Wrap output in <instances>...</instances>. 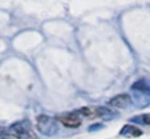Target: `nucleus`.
<instances>
[{
	"mask_svg": "<svg viewBox=\"0 0 150 139\" xmlns=\"http://www.w3.org/2000/svg\"><path fill=\"white\" fill-rule=\"evenodd\" d=\"M8 133L15 135L18 139H36V135L30 128V123L28 120H21L13 124L8 128Z\"/></svg>",
	"mask_w": 150,
	"mask_h": 139,
	"instance_id": "obj_1",
	"label": "nucleus"
},
{
	"mask_svg": "<svg viewBox=\"0 0 150 139\" xmlns=\"http://www.w3.org/2000/svg\"><path fill=\"white\" fill-rule=\"evenodd\" d=\"M36 127L43 135H54L57 132L56 119L46 114H41L36 118Z\"/></svg>",
	"mask_w": 150,
	"mask_h": 139,
	"instance_id": "obj_2",
	"label": "nucleus"
},
{
	"mask_svg": "<svg viewBox=\"0 0 150 139\" xmlns=\"http://www.w3.org/2000/svg\"><path fill=\"white\" fill-rule=\"evenodd\" d=\"M132 102V98L129 96V95H125V93H122V95H117L115 96L114 98L110 99V105L115 106V107H118V109H125L128 107Z\"/></svg>",
	"mask_w": 150,
	"mask_h": 139,
	"instance_id": "obj_3",
	"label": "nucleus"
},
{
	"mask_svg": "<svg viewBox=\"0 0 150 139\" xmlns=\"http://www.w3.org/2000/svg\"><path fill=\"white\" fill-rule=\"evenodd\" d=\"M79 113L77 112H73V113H67L64 116H61L59 117L60 121L67 126V127H77L81 125V119L79 118L77 116Z\"/></svg>",
	"mask_w": 150,
	"mask_h": 139,
	"instance_id": "obj_4",
	"label": "nucleus"
},
{
	"mask_svg": "<svg viewBox=\"0 0 150 139\" xmlns=\"http://www.w3.org/2000/svg\"><path fill=\"white\" fill-rule=\"evenodd\" d=\"M134 102L137 106H145L150 103V92L134 90Z\"/></svg>",
	"mask_w": 150,
	"mask_h": 139,
	"instance_id": "obj_5",
	"label": "nucleus"
},
{
	"mask_svg": "<svg viewBox=\"0 0 150 139\" xmlns=\"http://www.w3.org/2000/svg\"><path fill=\"white\" fill-rule=\"evenodd\" d=\"M122 135L124 137H139L142 134V131L135 126H131V125H125L121 132H120Z\"/></svg>",
	"mask_w": 150,
	"mask_h": 139,
	"instance_id": "obj_6",
	"label": "nucleus"
},
{
	"mask_svg": "<svg viewBox=\"0 0 150 139\" xmlns=\"http://www.w3.org/2000/svg\"><path fill=\"white\" fill-rule=\"evenodd\" d=\"M96 113H97V117H101L104 120H110V119H112L114 117L117 116V113L112 112L111 110H109L107 107H97L96 109Z\"/></svg>",
	"mask_w": 150,
	"mask_h": 139,
	"instance_id": "obj_7",
	"label": "nucleus"
},
{
	"mask_svg": "<svg viewBox=\"0 0 150 139\" xmlns=\"http://www.w3.org/2000/svg\"><path fill=\"white\" fill-rule=\"evenodd\" d=\"M131 121L138 123V124H143V125H148V124H150V114H142V116L132 117Z\"/></svg>",
	"mask_w": 150,
	"mask_h": 139,
	"instance_id": "obj_8",
	"label": "nucleus"
},
{
	"mask_svg": "<svg viewBox=\"0 0 150 139\" xmlns=\"http://www.w3.org/2000/svg\"><path fill=\"white\" fill-rule=\"evenodd\" d=\"M77 113H80V114H82V116H84V117H89V118H91V117H97L96 109L94 110V109H90V107H82V109H80V110L77 111Z\"/></svg>",
	"mask_w": 150,
	"mask_h": 139,
	"instance_id": "obj_9",
	"label": "nucleus"
},
{
	"mask_svg": "<svg viewBox=\"0 0 150 139\" xmlns=\"http://www.w3.org/2000/svg\"><path fill=\"white\" fill-rule=\"evenodd\" d=\"M132 90H137V91H146L150 92V86L144 82V81H138L132 85Z\"/></svg>",
	"mask_w": 150,
	"mask_h": 139,
	"instance_id": "obj_10",
	"label": "nucleus"
},
{
	"mask_svg": "<svg viewBox=\"0 0 150 139\" xmlns=\"http://www.w3.org/2000/svg\"><path fill=\"white\" fill-rule=\"evenodd\" d=\"M100 127H102V125H101V124H96V125H91V126L89 127V131H94V130H98Z\"/></svg>",
	"mask_w": 150,
	"mask_h": 139,
	"instance_id": "obj_11",
	"label": "nucleus"
},
{
	"mask_svg": "<svg viewBox=\"0 0 150 139\" xmlns=\"http://www.w3.org/2000/svg\"><path fill=\"white\" fill-rule=\"evenodd\" d=\"M4 139H5V138H4Z\"/></svg>",
	"mask_w": 150,
	"mask_h": 139,
	"instance_id": "obj_12",
	"label": "nucleus"
}]
</instances>
